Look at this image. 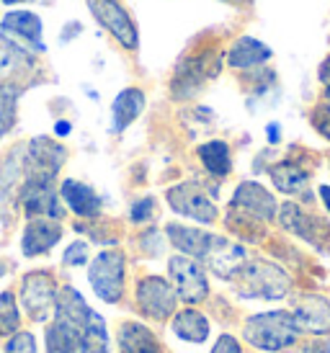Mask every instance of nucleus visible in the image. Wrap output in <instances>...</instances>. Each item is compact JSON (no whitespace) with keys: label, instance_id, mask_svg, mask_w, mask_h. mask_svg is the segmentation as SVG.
<instances>
[{"label":"nucleus","instance_id":"1","mask_svg":"<svg viewBox=\"0 0 330 353\" xmlns=\"http://www.w3.org/2000/svg\"><path fill=\"white\" fill-rule=\"evenodd\" d=\"M44 341L47 353H108L104 317L90 310L72 286L57 292V317L47 327Z\"/></svg>","mask_w":330,"mask_h":353},{"label":"nucleus","instance_id":"2","mask_svg":"<svg viewBox=\"0 0 330 353\" xmlns=\"http://www.w3.org/2000/svg\"><path fill=\"white\" fill-rule=\"evenodd\" d=\"M300 325L291 312L273 310V312H258L245 320L243 335L258 351H287L300 341Z\"/></svg>","mask_w":330,"mask_h":353},{"label":"nucleus","instance_id":"3","mask_svg":"<svg viewBox=\"0 0 330 353\" xmlns=\"http://www.w3.org/2000/svg\"><path fill=\"white\" fill-rule=\"evenodd\" d=\"M237 279L243 294L253 299H284L289 292V276L269 261H245Z\"/></svg>","mask_w":330,"mask_h":353},{"label":"nucleus","instance_id":"4","mask_svg":"<svg viewBox=\"0 0 330 353\" xmlns=\"http://www.w3.org/2000/svg\"><path fill=\"white\" fill-rule=\"evenodd\" d=\"M88 281L93 286L98 299L117 304L124 294L126 281V258L119 250H101L88 268Z\"/></svg>","mask_w":330,"mask_h":353},{"label":"nucleus","instance_id":"5","mask_svg":"<svg viewBox=\"0 0 330 353\" xmlns=\"http://www.w3.org/2000/svg\"><path fill=\"white\" fill-rule=\"evenodd\" d=\"M19 204L26 219H55V222H59L65 216L59 191L52 181L23 178V183L19 188Z\"/></svg>","mask_w":330,"mask_h":353},{"label":"nucleus","instance_id":"6","mask_svg":"<svg viewBox=\"0 0 330 353\" xmlns=\"http://www.w3.org/2000/svg\"><path fill=\"white\" fill-rule=\"evenodd\" d=\"M90 16L124 47V50H137L139 47V31H137L135 19L119 0H86Z\"/></svg>","mask_w":330,"mask_h":353},{"label":"nucleus","instance_id":"7","mask_svg":"<svg viewBox=\"0 0 330 353\" xmlns=\"http://www.w3.org/2000/svg\"><path fill=\"white\" fill-rule=\"evenodd\" d=\"M165 199H168V206L175 214L186 216V219H194L202 225H212L217 219V206L196 181H184L178 186L168 188Z\"/></svg>","mask_w":330,"mask_h":353},{"label":"nucleus","instance_id":"8","mask_svg":"<svg viewBox=\"0 0 330 353\" xmlns=\"http://www.w3.org/2000/svg\"><path fill=\"white\" fill-rule=\"evenodd\" d=\"M65 148L49 137H34L23 150V178L52 181L57 178L59 168L65 163Z\"/></svg>","mask_w":330,"mask_h":353},{"label":"nucleus","instance_id":"9","mask_svg":"<svg viewBox=\"0 0 330 353\" xmlns=\"http://www.w3.org/2000/svg\"><path fill=\"white\" fill-rule=\"evenodd\" d=\"M21 307L26 310L31 320L37 323H44L49 320L52 310L57 307V284L49 274H41V271H31V274L23 276L21 281Z\"/></svg>","mask_w":330,"mask_h":353},{"label":"nucleus","instance_id":"10","mask_svg":"<svg viewBox=\"0 0 330 353\" xmlns=\"http://www.w3.org/2000/svg\"><path fill=\"white\" fill-rule=\"evenodd\" d=\"M168 271H171V281L175 286V296H181L184 302L196 304L209 294V281H206L204 265L188 258V255H173L168 261Z\"/></svg>","mask_w":330,"mask_h":353},{"label":"nucleus","instance_id":"11","mask_svg":"<svg viewBox=\"0 0 330 353\" xmlns=\"http://www.w3.org/2000/svg\"><path fill=\"white\" fill-rule=\"evenodd\" d=\"M137 304L139 310L153 317V320H165L175 314V289L163 276H145L137 284Z\"/></svg>","mask_w":330,"mask_h":353},{"label":"nucleus","instance_id":"12","mask_svg":"<svg viewBox=\"0 0 330 353\" xmlns=\"http://www.w3.org/2000/svg\"><path fill=\"white\" fill-rule=\"evenodd\" d=\"M233 209H237L243 216H251V219H261V222H271L279 206H276V199H273L271 191H266L261 183L255 181H243L240 186L235 188L233 194Z\"/></svg>","mask_w":330,"mask_h":353},{"label":"nucleus","instance_id":"13","mask_svg":"<svg viewBox=\"0 0 330 353\" xmlns=\"http://www.w3.org/2000/svg\"><path fill=\"white\" fill-rule=\"evenodd\" d=\"M0 31L10 37L13 41H19V44H26L29 50L34 52H44V39H41V34H44V23L41 19L29 8H21V10H10L6 13L3 19H0Z\"/></svg>","mask_w":330,"mask_h":353},{"label":"nucleus","instance_id":"14","mask_svg":"<svg viewBox=\"0 0 330 353\" xmlns=\"http://www.w3.org/2000/svg\"><path fill=\"white\" fill-rule=\"evenodd\" d=\"M279 222H282L284 230H289L291 235L307 240L315 248H325V243L330 240V227L322 222L320 216L307 214L297 204H284L279 209Z\"/></svg>","mask_w":330,"mask_h":353},{"label":"nucleus","instance_id":"15","mask_svg":"<svg viewBox=\"0 0 330 353\" xmlns=\"http://www.w3.org/2000/svg\"><path fill=\"white\" fill-rule=\"evenodd\" d=\"M245 261H248L245 248L220 235H214L212 248H209V253H206V258H204V263L209 265L217 276H222V279H235L237 271L245 265Z\"/></svg>","mask_w":330,"mask_h":353},{"label":"nucleus","instance_id":"16","mask_svg":"<svg viewBox=\"0 0 330 353\" xmlns=\"http://www.w3.org/2000/svg\"><path fill=\"white\" fill-rule=\"evenodd\" d=\"M62 240V225L55 219H26L23 235H21V250L26 258L44 255L47 250Z\"/></svg>","mask_w":330,"mask_h":353},{"label":"nucleus","instance_id":"17","mask_svg":"<svg viewBox=\"0 0 330 353\" xmlns=\"http://www.w3.org/2000/svg\"><path fill=\"white\" fill-rule=\"evenodd\" d=\"M59 199L70 206V212H75L83 219H96L104 209V201L98 196L93 188L83 183V181H75V178H65L62 186H59Z\"/></svg>","mask_w":330,"mask_h":353},{"label":"nucleus","instance_id":"18","mask_svg":"<svg viewBox=\"0 0 330 353\" xmlns=\"http://www.w3.org/2000/svg\"><path fill=\"white\" fill-rule=\"evenodd\" d=\"M294 320L300 325V330L315 333L318 338L330 333V299L320 294H307L300 299L297 310H294Z\"/></svg>","mask_w":330,"mask_h":353},{"label":"nucleus","instance_id":"19","mask_svg":"<svg viewBox=\"0 0 330 353\" xmlns=\"http://www.w3.org/2000/svg\"><path fill=\"white\" fill-rule=\"evenodd\" d=\"M165 235L173 243L175 250H181V255H188V258H194V261L196 258L204 261L214 240L212 232L196 230V227L178 225V222H168V225H165Z\"/></svg>","mask_w":330,"mask_h":353},{"label":"nucleus","instance_id":"20","mask_svg":"<svg viewBox=\"0 0 330 353\" xmlns=\"http://www.w3.org/2000/svg\"><path fill=\"white\" fill-rule=\"evenodd\" d=\"M271 54L273 52L263 41L253 39V37H240L230 47V52H227V65L235 70H251L263 65V62H269Z\"/></svg>","mask_w":330,"mask_h":353},{"label":"nucleus","instance_id":"21","mask_svg":"<svg viewBox=\"0 0 330 353\" xmlns=\"http://www.w3.org/2000/svg\"><path fill=\"white\" fill-rule=\"evenodd\" d=\"M119 353H160L155 333L142 323L119 325Z\"/></svg>","mask_w":330,"mask_h":353},{"label":"nucleus","instance_id":"22","mask_svg":"<svg viewBox=\"0 0 330 353\" xmlns=\"http://www.w3.org/2000/svg\"><path fill=\"white\" fill-rule=\"evenodd\" d=\"M147 99L139 88H124L114 99V106H111V114H114V132H124L132 121L139 119V114L145 111Z\"/></svg>","mask_w":330,"mask_h":353},{"label":"nucleus","instance_id":"23","mask_svg":"<svg viewBox=\"0 0 330 353\" xmlns=\"http://www.w3.org/2000/svg\"><path fill=\"white\" fill-rule=\"evenodd\" d=\"M269 176H271L273 186L279 188L282 194H289V196L302 194L307 188V183H310V173L304 168L297 165V163H291V160H284V163L271 165Z\"/></svg>","mask_w":330,"mask_h":353},{"label":"nucleus","instance_id":"24","mask_svg":"<svg viewBox=\"0 0 330 353\" xmlns=\"http://www.w3.org/2000/svg\"><path fill=\"white\" fill-rule=\"evenodd\" d=\"M173 333L188 343H204L209 335V320L199 310H181L173 317Z\"/></svg>","mask_w":330,"mask_h":353},{"label":"nucleus","instance_id":"25","mask_svg":"<svg viewBox=\"0 0 330 353\" xmlns=\"http://www.w3.org/2000/svg\"><path fill=\"white\" fill-rule=\"evenodd\" d=\"M199 160L202 165L206 168V173L214 178H224L230 176L233 170V155H230V145L222 142V139H212L199 148Z\"/></svg>","mask_w":330,"mask_h":353},{"label":"nucleus","instance_id":"26","mask_svg":"<svg viewBox=\"0 0 330 353\" xmlns=\"http://www.w3.org/2000/svg\"><path fill=\"white\" fill-rule=\"evenodd\" d=\"M31 65H34V54L26 47H21L19 41L0 34V75H10Z\"/></svg>","mask_w":330,"mask_h":353},{"label":"nucleus","instance_id":"27","mask_svg":"<svg viewBox=\"0 0 330 353\" xmlns=\"http://www.w3.org/2000/svg\"><path fill=\"white\" fill-rule=\"evenodd\" d=\"M23 150L13 148L0 163V199H6L13 188H21V176H23Z\"/></svg>","mask_w":330,"mask_h":353},{"label":"nucleus","instance_id":"28","mask_svg":"<svg viewBox=\"0 0 330 353\" xmlns=\"http://www.w3.org/2000/svg\"><path fill=\"white\" fill-rule=\"evenodd\" d=\"M19 96H21L19 85H13V83H3V85H0V137L8 134L10 129L16 127Z\"/></svg>","mask_w":330,"mask_h":353},{"label":"nucleus","instance_id":"29","mask_svg":"<svg viewBox=\"0 0 330 353\" xmlns=\"http://www.w3.org/2000/svg\"><path fill=\"white\" fill-rule=\"evenodd\" d=\"M21 327V310L16 304L13 292H3L0 294V338L6 335H16Z\"/></svg>","mask_w":330,"mask_h":353},{"label":"nucleus","instance_id":"30","mask_svg":"<svg viewBox=\"0 0 330 353\" xmlns=\"http://www.w3.org/2000/svg\"><path fill=\"white\" fill-rule=\"evenodd\" d=\"M155 199L153 196H142V199H137L135 204H132V209H129V219L132 222H150L153 216H155Z\"/></svg>","mask_w":330,"mask_h":353},{"label":"nucleus","instance_id":"31","mask_svg":"<svg viewBox=\"0 0 330 353\" xmlns=\"http://www.w3.org/2000/svg\"><path fill=\"white\" fill-rule=\"evenodd\" d=\"M6 353H37V338L26 330H19L6 343Z\"/></svg>","mask_w":330,"mask_h":353},{"label":"nucleus","instance_id":"32","mask_svg":"<svg viewBox=\"0 0 330 353\" xmlns=\"http://www.w3.org/2000/svg\"><path fill=\"white\" fill-rule=\"evenodd\" d=\"M312 127L318 129V134L330 139V101L315 106V111H312Z\"/></svg>","mask_w":330,"mask_h":353},{"label":"nucleus","instance_id":"33","mask_svg":"<svg viewBox=\"0 0 330 353\" xmlns=\"http://www.w3.org/2000/svg\"><path fill=\"white\" fill-rule=\"evenodd\" d=\"M62 263L65 265H86L88 263V245L83 240H75L72 245H68V250L62 253Z\"/></svg>","mask_w":330,"mask_h":353},{"label":"nucleus","instance_id":"34","mask_svg":"<svg viewBox=\"0 0 330 353\" xmlns=\"http://www.w3.org/2000/svg\"><path fill=\"white\" fill-rule=\"evenodd\" d=\"M212 353H243V348H240V343L235 341L233 335H220Z\"/></svg>","mask_w":330,"mask_h":353},{"label":"nucleus","instance_id":"35","mask_svg":"<svg viewBox=\"0 0 330 353\" xmlns=\"http://www.w3.org/2000/svg\"><path fill=\"white\" fill-rule=\"evenodd\" d=\"M297 353H330V338H318V335H315V338L307 341Z\"/></svg>","mask_w":330,"mask_h":353},{"label":"nucleus","instance_id":"36","mask_svg":"<svg viewBox=\"0 0 330 353\" xmlns=\"http://www.w3.org/2000/svg\"><path fill=\"white\" fill-rule=\"evenodd\" d=\"M318 78H320V83H325V85L330 88V54L322 59L320 70H318Z\"/></svg>","mask_w":330,"mask_h":353},{"label":"nucleus","instance_id":"37","mask_svg":"<svg viewBox=\"0 0 330 353\" xmlns=\"http://www.w3.org/2000/svg\"><path fill=\"white\" fill-rule=\"evenodd\" d=\"M266 134H269V142L276 145V142L282 139V127H279V124H269V127H266Z\"/></svg>","mask_w":330,"mask_h":353},{"label":"nucleus","instance_id":"38","mask_svg":"<svg viewBox=\"0 0 330 353\" xmlns=\"http://www.w3.org/2000/svg\"><path fill=\"white\" fill-rule=\"evenodd\" d=\"M70 121H57V124H55V134H57V137H68L70 134Z\"/></svg>","mask_w":330,"mask_h":353},{"label":"nucleus","instance_id":"39","mask_svg":"<svg viewBox=\"0 0 330 353\" xmlns=\"http://www.w3.org/2000/svg\"><path fill=\"white\" fill-rule=\"evenodd\" d=\"M318 194H320V199H322V204H325V209L330 212V186H320V191H318Z\"/></svg>","mask_w":330,"mask_h":353},{"label":"nucleus","instance_id":"40","mask_svg":"<svg viewBox=\"0 0 330 353\" xmlns=\"http://www.w3.org/2000/svg\"><path fill=\"white\" fill-rule=\"evenodd\" d=\"M6 271H8V265H6L3 261H0V276H6Z\"/></svg>","mask_w":330,"mask_h":353},{"label":"nucleus","instance_id":"41","mask_svg":"<svg viewBox=\"0 0 330 353\" xmlns=\"http://www.w3.org/2000/svg\"><path fill=\"white\" fill-rule=\"evenodd\" d=\"M0 3H6V6H16V3H21V0H0Z\"/></svg>","mask_w":330,"mask_h":353}]
</instances>
